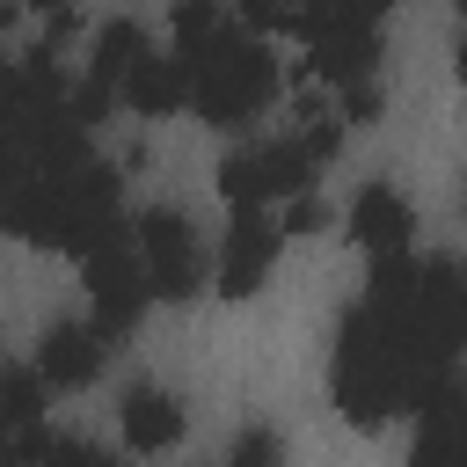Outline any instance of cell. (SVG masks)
Wrapping results in <instances>:
<instances>
[{"label":"cell","instance_id":"obj_1","mask_svg":"<svg viewBox=\"0 0 467 467\" xmlns=\"http://www.w3.org/2000/svg\"><path fill=\"white\" fill-rule=\"evenodd\" d=\"M328 394H336V416H343V423L379 431V423H394V416H409V409L452 394V379L423 372V365H416V358H409L365 306H350L343 328H336V372H328Z\"/></svg>","mask_w":467,"mask_h":467},{"label":"cell","instance_id":"obj_2","mask_svg":"<svg viewBox=\"0 0 467 467\" xmlns=\"http://www.w3.org/2000/svg\"><path fill=\"white\" fill-rule=\"evenodd\" d=\"M182 73H190V102L182 109H197V124H212V131H241L277 95V51L263 36H248L234 15L219 22L212 44H197L182 58Z\"/></svg>","mask_w":467,"mask_h":467},{"label":"cell","instance_id":"obj_3","mask_svg":"<svg viewBox=\"0 0 467 467\" xmlns=\"http://www.w3.org/2000/svg\"><path fill=\"white\" fill-rule=\"evenodd\" d=\"M131 255L146 270V292L153 299H197L204 292V248H197V226L175 212V204H153L139 226H131Z\"/></svg>","mask_w":467,"mask_h":467},{"label":"cell","instance_id":"obj_4","mask_svg":"<svg viewBox=\"0 0 467 467\" xmlns=\"http://www.w3.org/2000/svg\"><path fill=\"white\" fill-rule=\"evenodd\" d=\"M306 182H314V168L292 139H248L219 161V197L234 212H263L270 197H299Z\"/></svg>","mask_w":467,"mask_h":467},{"label":"cell","instance_id":"obj_5","mask_svg":"<svg viewBox=\"0 0 467 467\" xmlns=\"http://www.w3.org/2000/svg\"><path fill=\"white\" fill-rule=\"evenodd\" d=\"M88 299H95V321H88V328H95L102 343L139 328V314H146L153 292H146V270H139V255H131V234L88 255Z\"/></svg>","mask_w":467,"mask_h":467},{"label":"cell","instance_id":"obj_6","mask_svg":"<svg viewBox=\"0 0 467 467\" xmlns=\"http://www.w3.org/2000/svg\"><path fill=\"white\" fill-rule=\"evenodd\" d=\"M102 365H109V343L88 321H51L36 336V365L29 372L44 379V394H80V387L102 379Z\"/></svg>","mask_w":467,"mask_h":467},{"label":"cell","instance_id":"obj_7","mask_svg":"<svg viewBox=\"0 0 467 467\" xmlns=\"http://www.w3.org/2000/svg\"><path fill=\"white\" fill-rule=\"evenodd\" d=\"M350 241L379 263V255H409V241H416V204L394 190V182H365L358 197H350Z\"/></svg>","mask_w":467,"mask_h":467},{"label":"cell","instance_id":"obj_8","mask_svg":"<svg viewBox=\"0 0 467 467\" xmlns=\"http://www.w3.org/2000/svg\"><path fill=\"white\" fill-rule=\"evenodd\" d=\"M277 241H285V234H277L263 212H234L226 248H219V299L263 292V277H270V263H277Z\"/></svg>","mask_w":467,"mask_h":467},{"label":"cell","instance_id":"obj_9","mask_svg":"<svg viewBox=\"0 0 467 467\" xmlns=\"http://www.w3.org/2000/svg\"><path fill=\"white\" fill-rule=\"evenodd\" d=\"M117 431H124V445L131 452H175L182 445V431H190V416H182V401L168 394V387H124V401H117Z\"/></svg>","mask_w":467,"mask_h":467},{"label":"cell","instance_id":"obj_10","mask_svg":"<svg viewBox=\"0 0 467 467\" xmlns=\"http://www.w3.org/2000/svg\"><path fill=\"white\" fill-rule=\"evenodd\" d=\"M117 102H131L139 117H175V109L190 102V73H182V58H139Z\"/></svg>","mask_w":467,"mask_h":467},{"label":"cell","instance_id":"obj_11","mask_svg":"<svg viewBox=\"0 0 467 467\" xmlns=\"http://www.w3.org/2000/svg\"><path fill=\"white\" fill-rule=\"evenodd\" d=\"M416 416H423V431H416V460H409V467H445V445H452V394L423 401Z\"/></svg>","mask_w":467,"mask_h":467},{"label":"cell","instance_id":"obj_12","mask_svg":"<svg viewBox=\"0 0 467 467\" xmlns=\"http://www.w3.org/2000/svg\"><path fill=\"white\" fill-rule=\"evenodd\" d=\"M219 467H285V438L270 423H248V431H234V445H226Z\"/></svg>","mask_w":467,"mask_h":467},{"label":"cell","instance_id":"obj_13","mask_svg":"<svg viewBox=\"0 0 467 467\" xmlns=\"http://www.w3.org/2000/svg\"><path fill=\"white\" fill-rule=\"evenodd\" d=\"M379 102H387L379 80H350V88H336V109H328V117H336L343 131H350V124H379Z\"/></svg>","mask_w":467,"mask_h":467},{"label":"cell","instance_id":"obj_14","mask_svg":"<svg viewBox=\"0 0 467 467\" xmlns=\"http://www.w3.org/2000/svg\"><path fill=\"white\" fill-rule=\"evenodd\" d=\"M219 22H226L219 7H175V58H190L197 44H212V36H219Z\"/></svg>","mask_w":467,"mask_h":467},{"label":"cell","instance_id":"obj_15","mask_svg":"<svg viewBox=\"0 0 467 467\" xmlns=\"http://www.w3.org/2000/svg\"><path fill=\"white\" fill-rule=\"evenodd\" d=\"M36 467H117V460H109L102 445H88V438H44Z\"/></svg>","mask_w":467,"mask_h":467},{"label":"cell","instance_id":"obj_16","mask_svg":"<svg viewBox=\"0 0 467 467\" xmlns=\"http://www.w3.org/2000/svg\"><path fill=\"white\" fill-rule=\"evenodd\" d=\"M321 197L314 190H299V197H285V219H277V234H321Z\"/></svg>","mask_w":467,"mask_h":467},{"label":"cell","instance_id":"obj_17","mask_svg":"<svg viewBox=\"0 0 467 467\" xmlns=\"http://www.w3.org/2000/svg\"><path fill=\"white\" fill-rule=\"evenodd\" d=\"M0 467H29V460H22V452H15V445H0Z\"/></svg>","mask_w":467,"mask_h":467}]
</instances>
